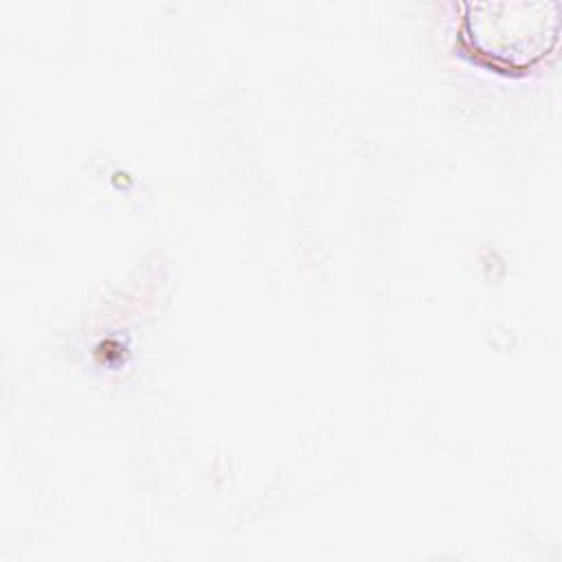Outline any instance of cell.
Here are the masks:
<instances>
[{
    "mask_svg": "<svg viewBox=\"0 0 562 562\" xmlns=\"http://www.w3.org/2000/svg\"><path fill=\"white\" fill-rule=\"evenodd\" d=\"M558 37L555 2L465 4L463 42L487 64L522 70L538 61Z\"/></svg>",
    "mask_w": 562,
    "mask_h": 562,
    "instance_id": "obj_1",
    "label": "cell"
}]
</instances>
